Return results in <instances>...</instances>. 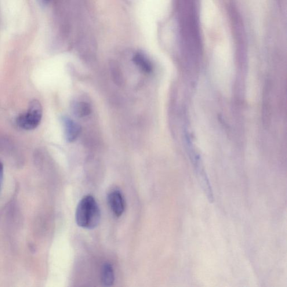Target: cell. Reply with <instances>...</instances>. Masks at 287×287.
Returning <instances> with one entry per match:
<instances>
[{
  "label": "cell",
  "instance_id": "obj_1",
  "mask_svg": "<svg viewBox=\"0 0 287 287\" xmlns=\"http://www.w3.org/2000/svg\"><path fill=\"white\" fill-rule=\"evenodd\" d=\"M101 216L99 206L92 196H85L79 202L75 214L79 226L88 230L95 228L100 224Z\"/></svg>",
  "mask_w": 287,
  "mask_h": 287
},
{
  "label": "cell",
  "instance_id": "obj_2",
  "mask_svg": "<svg viewBox=\"0 0 287 287\" xmlns=\"http://www.w3.org/2000/svg\"><path fill=\"white\" fill-rule=\"evenodd\" d=\"M43 109L37 100L31 101L27 113L21 114L17 118V123L21 129L32 130L37 128L41 121Z\"/></svg>",
  "mask_w": 287,
  "mask_h": 287
},
{
  "label": "cell",
  "instance_id": "obj_3",
  "mask_svg": "<svg viewBox=\"0 0 287 287\" xmlns=\"http://www.w3.org/2000/svg\"><path fill=\"white\" fill-rule=\"evenodd\" d=\"M108 204L116 217L122 215L125 210V202L120 191L114 190L109 193L107 198Z\"/></svg>",
  "mask_w": 287,
  "mask_h": 287
},
{
  "label": "cell",
  "instance_id": "obj_4",
  "mask_svg": "<svg viewBox=\"0 0 287 287\" xmlns=\"http://www.w3.org/2000/svg\"><path fill=\"white\" fill-rule=\"evenodd\" d=\"M63 120L65 136L68 142H74L81 133L82 128L78 123L67 117L62 118Z\"/></svg>",
  "mask_w": 287,
  "mask_h": 287
},
{
  "label": "cell",
  "instance_id": "obj_5",
  "mask_svg": "<svg viewBox=\"0 0 287 287\" xmlns=\"http://www.w3.org/2000/svg\"><path fill=\"white\" fill-rule=\"evenodd\" d=\"M101 281L104 286L110 287L114 285V271L113 267L110 263H105L101 268Z\"/></svg>",
  "mask_w": 287,
  "mask_h": 287
},
{
  "label": "cell",
  "instance_id": "obj_6",
  "mask_svg": "<svg viewBox=\"0 0 287 287\" xmlns=\"http://www.w3.org/2000/svg\"><path fill=\"white\" fill-rule=\"evenodd\" d=\"M72 111L76 117L82 118L89 115L92 112L90 105L85 101H74L71 105Z\"/></svg>",
  "mask_w": 287,
  "mask_h": 287
},
{
  "label": "cell",
  "instance_id": "obj_7",
  "mask_svg": "<svg viewBox=\"0 0 287 287\" xmlns=\"http://www.w3.org/2000/svg\"><path fill=\"white\" fill-rule=\"evenodd\" d=\"M133 62L145 73L150 74L152 70L150 61L142 53H136L133 58Z\"/></svg>",
  "mask_w": 287,
  "mask_h": 287
},
{
  "label": "cell",
  "instance_id": "obj_8",
  "mask_svg": "<svg viewBox=\"0 0 287 287\" xmlns=\"http://www.w3.org/2000/svg\"><path fill=\"white\" fill-rule=\"evenodd\" d=\"M110 71L112 80L116 85L121 86L123 84L122 72L118 65L115 63L110 64Z\"/></svg>",
  "mask_w": 287,
  "mask_h": 287
},
{
  "label": "cell",
  "instance_id": "obj_9",
  "mask_svg": "<svg viewBox=\"0 0 287 287\" xmlns=\"http://www.w3.org/2000/svg\"><path fill=\"white\" fill-rule=\"evenodd\" d=\"M3 179V165L2 162H0V192L2 190V186Z\"/></svg>",
  "mask_w": 287,
  "mask_h": 287
},
{
  "label": "cell",
  "instance_id": "obj_10",
  "mask_svg": "<svg viewBox=\"0 0 287 287\" xmlns=\"http://www.w3.org/2000/svg\"><path fill=\"white\" fill-rule=\"evenodd\" d=\"M42 1L44 3H47L50 1V0H42Z\"/></svg>",
  "mask_w": 287,
  "mask_h": 287
}]
</instances>
